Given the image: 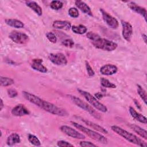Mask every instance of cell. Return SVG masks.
<instances>
[{
	"label": "cell",
	"mask_w": 147,
	"mask_h": 147,
	"mask_svg": "<svg viewBox=\"0 0 147 147\" xmlns=\"http://www.w3.org/2000/svg\"><path fill=\"white\" fill-rule=\"evenodd\" d=\"M86 70H87L88 75L90 76H93L95 75V72H94V70L92 69V67L90 66L88 62L87 61H86Z\"/></svg>",
	"instance_id": "e575fe53"
},
{
	"label": "cell",
	"mask_w": 147,
	"mask_h": 147,
	"mask_svg": "<svg viewBox=\"0 0 147 147\" xmlns=\"http://www.w3.org/2000/svg\"><path fill=\"white\" fill-rule=\"evenodd\" d=\"M100 84L103 87H106V88H115L117 87L115 84L110 82L108 79H105L104 78H100Z\"/></svg>",
	"instance_id": "83f0119b"
},
{
	"label": "cell",
	"mask_w": 147,
	"mask_h": 147,
	"mask_svg": "<svg viewBox=\"0 0 147 147\" xmlns=\"http://www.w3.org/2000/svg\"><path fill=\"white\" fill-rule=\"evenodd\" d=\"M100 11L101 12L104 21L110 28L112 29H117L118 27V21L115 17L111 16L103 9H100Z\"/></svg>",
	"instance_id": "9c48e42d"
},
{
	"label": "cell",
	"mask_w": 147,
	"mask_h": 147,
	"mask_svg": "<svg viewBox=\"0 0 147 147\" xmlns=\"http://www.w3.org/2000/svg\"><path fill=\"white\" fill-rule=\"evenodd\" d=\"M68 96L70 98V99L72 101V102L75 105H76L77 106L79 107L82 109L88 112L91 115H92L94 118L98 119H100L101 118L100 114L96 111H95V110L92 107L88 105L87 103L82 100L81 99H80L79 98H78L75 95H68Z\"/></svg>",
	"instance_id": "3957f363"
},
{
	"label": "cell",
	"mask_w": 147,
	"mask_h": 147,
	"mask_svg": "<svg viewBox=\"0 0 147 147\" xmlns=\"http://www.w3.org/2000/svg\"><path fill=\"white\" fill-rule=\"evenodd\" d=\"M0 82L1 86H9L14 83V81L13 79L7 78V77H3L1 76L0 78Z\"/></svg>",
	"instance_id": "484cf974"
},
{
	"label": "cell",
	"mask_w": 147,
	"mask_h": 147,
	"mask_svg": "<svg viewBox=\"0 0 147 147\" xmlns=\"http://www.w3.org/2000/svg\"><path fill=\"white\" fill-rule=\"evenodd\" d=\"M75 4L76 7L79 9L82 12L90 16H92V13L90 7L85 2L82 1H76L75 2Z\"/></svg>",
	"instance_id": "ac0fdd59"
},
{
	"label": "cell",
	"mask_w": 147,
	"mask_h": 147,
	"mask_svg": "<svg viewBox=\"0 0 147 147\" xmlns=\"http://www.w3.org/2000/svg\"><path fill=\"white\" fill-rule=\"evenodd\" d=\"M52 26L55 29L65 30H68L71 28V23L67 21L56 20L53 22Z\"/></svg>",
	"instance_id": "e0dca14e"
},
{
	"label": "cell",
	"mask_w": 147,
	"mask_h": 147,
	"mask_svg": "<svg viewBox=\"0 0 147 147\" xmlns=\"http://www.w3.org/2000/svg\"><path fill=\"white\" fill-rule=\"evenodd\" d=\"M142 38H143V40H144V42H145V43H146V38H147V37H146V34H143L142 35Z\"/></svg>",
	"instance_id": "60d3db41"
},
{
	"label": "cell",
	"mask_w": 147,
	"mask_h": 147,
	"mask_svg": "<svg viewBox=\"0 0 147 147\" xmlns=\"http://www.w3.org/2000/svg\"><path fill=\"white\" fill-rule=\"evenodd\" d=\"M121 24L122 27V34L123 38L127 41H130L133 32L131 25L125 21H121Z\"/></svg>",
	"instance_id": "8fae6325"
},
{
	"label": "cell",
	"mask_w": 147,
	"mask_h": 147,
	"mask_svg": "<svg viewBox=\"0 0 147 147\" xmlns=\"http://www.w3.org/2000/svg\"><path fill=\"white\" fill-rule=\"evenodd\" d=\"M129 7L134 12L137 13V14H140L141 16H142L144 17V18L145 19V21H146V10L145 8L140 6L139 5H138L137 4H136L134 2H130L129 4H128Z\"/></svg>",
	"instance_id": "2e32d148"
},
{
	"label": "cell",
	"mask_w": 147,
	"mask_h": 147,
	"mask_svg": "<svg viewBox=\"0 0 147 147\" xmlns=\"http://www.w3.org/2000/svg\"><path fill=\"white\" fill-rule=\"evenodd\" d=\"M71 123L72 124V125L74 127L78 129V130H79L83 133H85L86 134H87L91 138H92L98 142H99L100 143L104 144H107V142H108L107 139L105 136L102 135L101 134L96 133V131H95L91 129H88V128L84 127V126H83L80 124H79L75 122L71 121Z\"/></svg>",
	"instance_id": "7a4b0ae2"
},
{
	"label": "cell",
	"mask_w": 147,
	"mask_h": 147,
	"mask_svg": "<svg viewBox=\"0 0 147 147\" xmlns=\"http://www.w3.org/2000/svg\"><path fill=\"white\" fill-rule=\"evenodd\" d=\"M79 145L83 147H96V145L94 144L93 143L90 142V141H82L79 142Z\"/></svg>",
	"instance_id": "d590c367"
},
{
	"label": "cell",
	"mask_w": 147,
	"mask_h": 147,
	"mask_svg": "<svg viewBox=\"0 0 147 147\" xmlns=\"http://www.w3.org/2000/svg\"><path fill=\"white\" fill-rule=\"evenodd\" d=\"M22 95L25 99H26L27 100H28L30 103L35 105L37 107H39L42 100L38 96L27 91H22Z\"/></svg>",
	"instance_id": "5bb4252c"
},
{
	"label": "cell",
	"mask_w": 147,
	"mask_h": 147,
	"mask_svg": "<svg viewBox=\"0 0 147 147\" xmlns=\"http://www.w3.org/2000/svg\"><path fill=\"white\" fill-rule=\"evenodd\" d=\"M57 145L58 146H74V145L69 142L64 141V140H60L58 141L57 142Z\"/></svg>",
	"instance_id": "8d00e7d4"
},
{
	"label": "cell",
	"mask_w": 147,
	"mask_h": 147,
	"mask_svg": "<svg viewBox=\"0 0 147 147\" xmlns=\"http://www.w3.org/2000/svg\"><path fill=\"white\" fill-rule=\"evenodd\" d=\"M92 44L95 48L106 51H113L118 47L117 43L100 37L92 41Z\"/></svg>",
	"instance_id": "8992f818"
},
{
	"label": "cell",
	"mask_w": 147,
	"mask_h": 147,
	"mask_svg": "<svg viewBox=\"0 0 147 147\" xmlns=\"http://www.w3.org/2000/svg\"><path fill=\"white\" fill-rule=\"evenodd\" d=\"M46 37L48 38V40L52 43H56L57 42V37L55 36V34L52 32H49L47 33Z\"/></svg>",
	"instance_id": "1f68e13d"
},
{
	"label": "cell",
	"mask_w": 147,
	"mask_h": 147,
	"mask_svg": "<svg viewBox=\"0 0 147 147\" xmlns=\"http://www.w3.org/2000/svg\"><path fill=\"white\" fill-rule=\"evenodd\" d=\"M87 37L88 38H89L90 40H91L92 41H94L96 39H97L98 38H99L100 36L96 34V33H95L94 32H89L87 33L86 34Z\"/></svg>",
	"instance_id": "836d02e7"
},
{
	"label": "cell",
	"mask_w": 147,
	"mask_h": 147,
	"mask_svg": "<svg viewBox=\"0 0 147 147\" xmlns=\"http://www.w3.org/2000/svg\"><path fill=\"white\" fill-rule=\"evenodd\" d=\"M43 61L41 59H34L32 61V63L30 64L31 67L38 72L42 73H46L48 71L47 68L45 67L43 64Z\"/></svg>",
	"instance_id": "4fadbf2b"
},
{
	"label": "cell",
	"mask_w": 147,
	"mask_h": 147,
	"mask_svg": "<svg viewBox=\"0 0 147 147\" xmlns=\"http://www.w3.org/2000/svg\"><path fill=\"white\" fill-rule=\"evenodd\" d=\"M129 127L136 133H137L140 137L144 138L145 140L147 139V132L146 130L142 129L140 126L134 125V124H129Z\"/></svg>",
	"instance_id": "7402d4cb"
},
{
	"label": "cell",
	"mask_w": 147,
	"mask_h": 147,
	"mask_svg": "<svg viewBox=\"0 0 147 147\" xmlns=\"http://www.w3.org/2000/svg\"><path fill=\"white\" fill-rule=\"evenodd\" d=\"M62 44L68 48H72L74 45V42L72 39L67 38L62 41Z\"/></svg>",
	"instance_id": "d6a6232c"
},
{
	"label": "cell",
	"mask_w": 147,
	"mask_h": 147,
	"mask_svg": "<svg viewBox=\"0 0 147 147\" xmlns=\"http://www.w3.org/2000/svg\"><path fill=\"white\" fill-rule=\"evenodd\" d=\"M95 98L98 99H100L103 97V95L100 92H98V93L95 94Z\"/></svg>",
	"instance_id": "f35d334b"
},
{
	"label": "cell",
	"mask_w": 147,
	"mask_h": 147,
	"mask_svg": "<svg viewBox=\"0 0 147 147\" xmlns=\"http://www.w3.org/2000/svg\"><path fill=\"white\" fill-rule=\"evenodd\" d=\"M78 91L84 97L86 100L96 109L103 113H105L107 111V108L106 107V106L100 103L95 96L92 95L90 93L80 89H78Z\"/></svg>",
	"instance_id": "5b68a950"
},
{
	"label": "cell",
	"mask_w": 147,
	"mask_h": 147,
	"mask_svg": "<svg viewBox=\"0 0 147 147\" xmlns=\"http://www.w3.org/2000/svg\"><path fill=\"white\" fill-rule=\"evenodd\" d=\"M71 29L74 33L79 34H84L87 32V29L83 25H74L71 27Z\"/></svg>",
	"instance_id": "d4e9b609"
},
{
	"label": "cell",
	"mask_w": 147,
	"mask_h": 147,
	"mask_svg": "<svg viewBox=\"0 0 147 147\" xmlns=\"http://www.w3.org/2000/svg\"><path fill=\"white\" fill-rule=\"evenodd\" d=\"M118 71L117 66L113 64H107L103 65L100 69V72L104 75H112L115 74Z\"/></svg>",
	"instance_id": "9a60e30c"
},
{
	"label": "cell",
	"mask_w": 147,
	"mask_h": 147,
	"mask_svg": "<svg viewBox=\"0 0 147 147\" xmlns=\"http://www.w3.org/2000/svg\"><path fill=\"white\" fill-rule=\"evenodd\" d=\"M63 2L60 1H52L50 3V7L53 10H59L63 7Z\"/></svg>",
	"instance_id": "f546056e"
},
{
	"label": "cell",
	"mask_w": 147,
	"mask_h": 147,
	"mask_svg": "<svg viewBox=\"0 0 147 147\" xmlns=\"http://www.w3.org/2000/svg\"><path fill=\"white\" fill-rule=\"evenodd\" d=\"M0 110H2L3 107H4V104H3V100L2 99H1V101H0Z\"/></svg>",
	"instance_id": "ab89813d"
},
{
	"label": "cell",
	"mask_w": 147,
	"mask_h": 147,
	"mask_svg": "<svg viewBox=\"0 0 147 147\" xmlns=\"http://www.w3.org/2000/svg\"><path fill=\"white\" fill-rule=\"evenodd\" d=\"M21 141L20 136L16 133H13L10 134L6 140V144L9 146H13Z\"/></svg>",
	"instance_id": "ffe728a7"
},
{
	"label": "cell",
	"mask_w": 147,
	"mask_h": 147,
	"mask_svg": "<svg viewBox=\"0 0 147 147\" xmlns=\"http://www.w3.org/2000/svg\"><path fill=\"white\" fill-rule=\"evenodd\" d=\"M48 59L52 63L57 65H66L67 64V59L62 53H50L48 56Z\"/></svg>",
	"instance_id": "30bf717a"
},
{
	"label": "cell",
	"mask_w": 147,
	"mask_h": 147,
	"mask_svg": "<svg viewBox=\"0 0 147 147\" xmlns=\"http://www.w3.org/2000/svg\"><path fill=\"white\" fill-rule=\"evenodd\" d=\"M129 112H130V115H131V117L133 118L136 119L137 121H139L141 123L146 124V123H147L146 118L145 116L142 115V114L137 112L134 110V109H133V107H129Z\"/></svg>",
	"instance_id": "d6986e66"
},
{
	"label": "cell",
	"mask_w": 147,
	"mask_h": 147,
	"mask_svg": "<svg viewBox=\"0 0 147 147\" xmlns=\"http://www.w3.org/2000/svg\"><path fill=\"white\" fill-rule=\"evenodd\" d=\"M39 107L43 109L45 111L57 116L64 117L68 115V113L65 110L57 107L54 104L46 100H42Z\"/></svg>",
	"instance_id": "277c9868"
},
{
	"label": "cell",
	"mask_w": 147,
	"mask_h": 147,
	"mask_svg": "<svg viewBox=\"0 0 147 147\" xmlns=\"http://www.w3.org/2000/svg\"><path fill=\"white\" fill-rule=\"evenodd\" d=\"M28 141H29V142L34 146H39L41 145V142H40V140H38V138L36 136H34L33 134H29L28 136Z\"/></svg>",
	"instance_id": "4316f807"
},
{
	"label": "cell",
	"mask_w": 147,
	"mask_h": 147,
	"mask_svg": "<svg viewBox=\"0 0 147 147\" xmlns=\"http://www.w3.org/2000/svg\"><path fill=\"white\" fill-rule=\"evenodd\" d=\"M9 37L14 42L18 44H26L29 40V36L27 34L16 30L11 31L9 34Z\"/></svg>",
	"instance_id": "52a82bcc"
},
{
	"label": "cell",
	"mask_w": 147,
	"mask_h": 147,
	"mask_svg": "<svg viewBox=\"0 0 147 147\" xmlns=\"http://www.w3.org/2000/svg\"><path fill=\"white\" fill-rule=\"evenodd\" d=\"M5 22L9 26L16 28H22L24 26L23 22L17 19H6Z\"/></svg>",
	"instance_id": "cb8c5ba5"
},
{
	"label": "cell",
	"mask_w": 147,
	"mask_h": 147,
	"mask_svg": "<svg viewBox=\"0 0 147 147\" xmlns=\"http://www.w3.org/2000/svg\"><path fill=\"white\" fill-rule=\"evenodd\" d=\"M137 92L142 100L145 104H146V93L145 90L140 85H137Z\"/></svg>",
	"instance_id": "f1b7e54d"
},
{
	"label": "cell",
	"mask_w": 147,
	"mask_h": 147,
	"mask_svg": "<svg viewBox=\"0 0 147 147\" xmlns=\"http://www.w3.org/2000/svg\"><path fill=\"white\" fill-rule=\"evenodd\" d=\"M26 6L30 7L32 10H33L38 16H40L42 15V11L41 7L34 1H26Z\"/></svg>",
	"instance_id": "603a6c76"
},
{
	"label": "cell",
	"mask_w": 147,
	"mask_h": 147,
	"mask_svg": "<svg viewBox=\"0 0 147 147\" xmlns=\"http://www.w3.org/2000/svg\"><path fill=\"white\" fill-rule=\"evenodd\" d=\"M7 94L10 98H14L17 96L18 93L16 90L14 88H10L7 90Z\"/></svg>",
	"instance_id": "74e56055"
},
{
	"label": "cell",
	"mask_w": 147,
	"mask_h": 147,
	"mask_svg": "<svg viewBox=\"0 0 147 147\" xmlns=\"http://www.w3.org/2000/svg\"><path fill=\"white\" fill-rule=\"evenodd\" d=\"M68 14L72 18H77L79 15L78 10L75 7L69 8L68 10Z\"/></svg>",
	"instance_id": "4dcf8cb0"
},
{
	"label": "cell",
	"mask_w": 147,
	"mask_h": 147,
	"mask_svg": "<svg viewBox=\"0 0 147 147\" xmlns=\"http://www.w3.org/2000/svg\"><path fill=\"white\" fill-rule=\"evenodd\" d=\"M11 113L13 115L16 117H22L30 114L29 110L23 104L17 105L12 109Z\"/></svg>",
	"instance_id": "7c38bea8"
},
{
	"label": "cell",
	"mask_w": 147,
	"mask_h": 147,
	"mask_svg": "<svg viewBox=\"0 0 147 147\" xmlns=\"http://www.w3.org/2000/svg\"><path fill=\"white\" fill-rule=\"evenodd\" d=\"M82 119V121H83L87 125L89 126L90 127L95 129V130H97L99 132H101V133H105V134H107L108 133V131L106 129L103 127L102 126H100L98 124H96L94 122L88 121L87 119Z\"/></svg>",
	"instance_id": "44dd1931"
},
{
	"label": "cell",
	"mask_w": 147,
	"mask_h": 147,
	"mask_svg": "<svg viewBox=\"0 0 147 147\" xmlns=\"http://www.w3.org/2000/svg\"><path fill=\"white\" fill-rule=\"evenodd\" d=\"M60 129L64 134L72 138L80 140H83L86 138V136L83 134L79 132L70 126L67 125H62L60 126Z\"/></svg>",
	"instance_id": "ba28073f"
},
{
	"label": "cell",
	"mask_w": 147,
	"mask_h": 147,
	"mask_svg": "<svg viewBox=\"0 0 147 147\" xmlns=\"http://www.w3.org/2000/svg\"><path fill=\"white\" fill-rule=\"evenodd\" d=\"M111 130L116 133L117 134L124 138L125 140L128 141L129 142L134 144L136 145L141 146V147H146L147 144L142 139L138 137L136 135L131 133L126 130L121 128L116 125H113L111 126Z\"/></svg>",
	"instance_id": "6da1fadb"
}]
</instances>
